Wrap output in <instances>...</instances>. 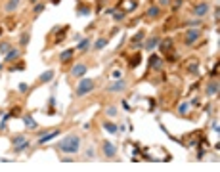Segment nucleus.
<instances>
[{"instance_id": "nucleus-47", "label": "nucleus", "mask_w": 220, "mask_h": 172, "mask_svg": "<svg viewBox=\"0 0 220 172\" xmlns=\"http://www.w3.org/2000/svg\"><path fill=\"white\" fill-rule=\"evenodd\" d=\"M0 34H2V27H0Z\"/></svg>"}, {"instance_id": "nucleus-29", "label": "nucleus", "mask_w": 220, "mask_h": 172, "mask_svg": "<svg viewBox=\"0 0 220 172\" xmlns=\"http://www.w3.org/2000/svg\"><path fill=\"white\" fill-rule=\"evenodd\" d=\"M140 61H142V56L138 54V56H134L132 59H130V67H136V65H140Z\"/></svg>"}, {"instance_id": "nucleus-26", "label": "nucleus", "mask_w": 220, "mask_h": 172, "mask_svg": "<svg viewBox=\"0 0 220 172\" xmlns=\"http://www.w3.org/2000/svg\"><path fill=\"white\" fill-rule=\"evenodd\" d=\"M88 44H90V38H82L79 44H77V50H81V52H82V50L88 48Z\"/></svg>"}, {"instance_id": "nucleus-23", "label": "nucleus", "mask_w": 220, "mask_h": 172, "mask_svg": "<svg viewBox=\"0 0 220 172\" xmlns=\"http://www.w3.org/2000/svg\"><path fill=\"white\" fill-rule=\"evenodd\" d=\"M146 16H147V17H157V16H159V6H151V8L147 10Z\"/></svg>"}, {"instance_id": "nucleus-37", "label": "nucleus", "mask_w": 220, "mask_h": 172, "mask_svg": "<svg viewBox=\"0 0 220 172\" xmlns=\"http://www.w3.org/2000/svg\"><path fill=\"white\" fill-rule=\"evenodd\" d=\"M211 128H212V130H215V132H218V120H212V124H211Z\"/></svg>"}, {"instance_id": "nucleus-25", "label": "nucleus", "mask_w": 220, "mask_h": 172, "mask_svg": "<svg viewBox=\"0 0 220 172\" xmlns=\"http://www.w3.org/2000/svg\"><path fill=\"white\" fill-rule=\"evenodd\" d=\"M189 107H191V105H189V103H186V102H184V103H180V105H178V113H180V115H188Z\"/></svg>"}, {"instance_id": "nucleus-14", "label": "nucleus", "mask_w": 220, "mask_h": 172, "mask_svg": "<svg viewBox=\"0 0 220 172\" xmlns=\"http://www.w3.org/2000/svg\"><path fill=\"white\" fill-rule=\"evenodd\" d=\"M19 54H21V52H19L17 48H12L10 52L4 56V61H13V59H17V57H19Z\"/></svg>"}, {"instance_id": "nucleus-7", "label": "nucleus", "mask_w": 220, "mask_h": 172, "mask_svg": "<svg viewBox=\"0 0 220 172\" xmlns=\"http://www.w3.org/2000/svg\"><path fill=\"white\" fill-rule=\"evenodd\" d=\"M71 75L73 77H84L86 75V65H84V63H77V65L71 69Z\"/></svg>"}, {"instance_id": "nucleus-32", "label": "nucleus", "mask_w": 220, "mask_h": 172, "mask_svg": "<svg viewBox=\"0 0 220 172\" xmlns=\"http://www.w3.org/2000/svg\"><path fill=\"white\" fill-rule=\"evenodd\" d=\"M10 117H12V115H10V113H6V115H4V117H2V123H0V130H4V128H6V120H8Z\"/></svg>"}, {"instance_id": "nucleus-40", "label": "nucleus", "mask_w": 220, "mask_h": 172, "mask_svg": "<svg viewBox=\"0 0 220 172\" xmlns=\"http://www.w3.org/2000/svg\"><path fill=\"white\" fill-rule=\"evenodd\" d=\"M113 78H121V71H119V69L113 71Z\"/></svg>"}, {"instance_id": "nucleus-30", "label": "nucleus", "mask_w": 220, "mask_h": 172, "mask_svg": "<svg viewBox=\"0 0 220 172\" xmlns=\"http://www.w3.org/2000/svg\"><path fill=\"white\" fill-rule=\"evenodd\" d=\"M113 19H115V21H123L124 19V12H113Z\"/></svg>"}, {"instance_id": "nucleus-13", "label": "nucleus", "mask_w": 220, "mask_h": 172, "mask_svg": "<svg viewBox=\"0 0 220 172\" xmlns=\"http://www.w3.org/2000/svg\"><path fill=\"white\" fill-rule=\"evenodd\" d=\"M159 42H161V40H159V37H151L150 40L146 42V44H142V48H146V50H153L155 46H159Z\"/></svg>"}, {"instance_id": "nucleus-21", "label": "nucleus", "mask_w": 220, "mask_h": 172, "mask_svg": "<svg viewBox=\"0 0 220 172\" xmlns=\"http://www.w3.org/2000/svg\"><path fill=\"white\" fill-rule=\"evenodd\" d=\"M103 130H107V132H111V134H115V132L119 130V126H115L113 123H103Z\"/></svg>"}, {"instance_id": "nucleus-5", "label": "nucleus", "mask_w": 220, "mask_h": 172, "mask_svg": "<svg viewBox=\"0 0 220 172\" xmlns=\"http://www.w3.org/2000/svg\"><path fill=\"white\" fill-rule=\"evenodd\" d=\"M103 153H105V157L113 159V157H115V153H117V147L113 145L111 142H103Z\"/></svg>"}, {"instance_id": "nucleus-39", "label": "nucleus", "mask_w": 220, "mask_h": 172, "mask_svg": "<svg viewBox=\"0 0 220 172\" xmlns=\"http://www.w3.org/2000/svg\"><path fill=\"white\" fill-rule=\"evenodd\" d=\"M216 73H218V63H215V69H212V73H211V75H212V77H216Z\"/></svg>"}, {"instance_id": "nucleus-36", "label": "nucleus", "mask_w": 220, "mask_h": 172, "mask_svg": "<svg viewBox=\"0 0 220 172\" xmlns=\"http://www.w3.org/2000/svg\"><path fill=\"white\" fill-rule=\"evenodd\" d=\"M42 10H44V4H37L34 6V13H40Z\"/></svg>"}, {"instance_id": "nucleus-18", "label": "nucleus", "mask_w": 220, "mask_h": 172, "mask_svg": "<svg viewBox=\"0 0 220 172\" xmlns=\"http://www.w3.org/2000/svg\"><path fill=\"white\" fill-rule=\"evenodd\" d=\"M71 57H73V50H65V52H61V56H60V61L61 63H67Z\"/></svg>"}, {"instance_id": "nucleus-35", "label": "nucleus", "mask_w": 220, "mask_h": 172, "mask_svg": "<svg viewBox=\"0 0 220 172\" xmlns=\"http://www.w3.org/2000/svg\"><path fill=\"white\" fill-rule=\"evenodd\" d=\"M107 115H109V117H115V115H117V109H115V107H107Z\"/></svg>"}, {"instance_id": "nucleus-41", "label": "nucleus", "mask_w": 220, "mask_h": 172, "mask_svg": "<svg viewBox=\"0 0 220 172\" xmlns=\"http://www.w3.org/2000/svg\"><path fill=\"white\" fill-rule=\"evenodd\" d=\"M189 105H193V107H197V105H201V102H199V99H197V98H195V99H193V102H191Z\"/></svg>"}, {"instance_id": "nucleus-19", "label": "nucleus", "mask_w": 220, "mask_h": 172, "mask_svg": "<svg viewBox=\"0 0 220 172\" xmlns=\"http://www.w3.org/2000/svg\"><path fill=\"white\" fill-rule=\"evenodd\" d=\"M29 37H31V31H23V34L19 37V44L21 46H27V44H29Z\"/></svg>"}, {"instance_id": "nucleus-6", "label": "nucleus", "mask_w": 220, "mask_h": 172, "mask_svg": "<svg viewBox=\"0 0 220 172\" xmlns=\"http://www.w3.org/2000/svg\"><path fill=\"white\" fill-rule=\"evenodd\" d=\"M60 136V130H52V132H46V134H42L40 138H38V143L42 145V143H46V142H50V140H54V138H58Z\"/></svg>"}, {"instance_id": "nucleus-42", "label": "nucleus", "mask_w": 220, "mask_h": 172, "mask_svg": "<svg viewBox=\"0 0 220 172\" xmlns=\"http://www.w3.org/2000/svg\"><path fill=\"white\" fill-rule=\"evenodd\" d=\"M155 105H157V103H155V99H150V109H151V111L155 109Z\"/></svg>"}, {"instance_id": "nucleus-33", "label": "nucleus", "mask_w": 220, "mask_h": 172, "mask_svg": "<svg viewBox=\"0 0 220 172\" xmlns=\"http://www.w3.org/2000/svg\"><path fill=\"white\" fill-rule=\"evenodd\" d=\"M86 159H94V149H92V147L86 149Z\"/></svg>"}, {"instance_id": "nucleus-38", "label": "nucleus", "mask_w": 220, "mask_h": 172, "mask_svg": "<svg viewBox=\"0 0 220 172\" xmlns=\"http://www.w3.org/2000/svg\"><path fill=\"white\" fill-rule=\"evenodd\" d=\"M123 109H124V111H132V107L126 103V102H123Z\"/></svg>"}, {"instance_id": "nucleus-16", "label": "nucleus", "mask_w": 220, "mask_h": 172, "mask_svg": "<svg viewBox=\"0 0 220 172\" xmlns=\"http://www.w3.org/2000/svg\"><path fill=\"white\" fill-rule=\"evenodd\" d=\"M138 6L136 0H123V12H130Z\"/></svg>"}, {"instance_id": "nucleus-11", "label": "nucleus", "mask_w": 220, "mask_h": 172, "mask_svg": "<svg viewBox=\"0 0 220 172\" xmlns=\"http://www.w3.org/2000/svg\"><path fill=\"white\" fill-rule=\"evenodd\" d=\"M218 94V81H211L209 86H207V96H216Z\"/></svg>"}, {"instance_id": "nucleus-34", "label": "nucleus", "mask_w": 220, "mask_h": 172, "mask_svg": "<svg viewBox=\"0 0 220 172\" xmlns=\"http://www.w3.org/2000/svg\"><path fill=\"white\" fill-rule=\"evenodd\" d=\"M48 105H50V113H54V105H56V98H54V96L50 98V102H48Z\"/></svg>"}, {"instance_id": "nucleus-46", "label": "nucleus", "mask_w": 220, "mask_h": 172, "mask_svg": "<svg viewBox=\"0 0 220 172\" xmlns=\"http://www.w3.org/2000/svg\"><path fill=\"white\" fill-rule=\"evenodd\" d=\"M2 67H4V65H2V63H0V71H2Z\"/></svg>"}, {"instance_id": "nucleus-2", "label": "nucleus", "mask_w": 220, "mask_h": 172, "mask_svg": "<svg viewBox=\"0 0 220 172\" xmlns=\"http://www.w3.org/2000/svg\"><path fill=\"white\" fill-rule=\"evenodd\" d=\"M92 88H94V81H92V78H81V82L77 84L75 94L79 98H82V96H86L88 92H92Z\"/></svg>"}, {"instance_id": "nucleus-43", "label": "nucleus", "mask_w": 220, "mask_h": 172, "mask_svg": "<svg viewBox=\"0 0 220 172\" xmlns=\"http://www.w3.org/2000/svg\"><path fill=\"white\" fill-rule=\"evenodd\" d=\"M159 4H161V6H168L170 0H159Z\"/></svg>"}, {"instance_id": "nucleus-4", "label": "nucleus", "mask_w": 220, "mask_h": 172, "mask_svg": "<svg viewBox=\"0 0 220 172\" xmlns=\"http://www.w3.org/2000/svg\"><path fill=\"white\" fill-rule=\"evenodd\" d=\"M13 145H16V153H21L23 149L29 147V140H27L25 136H16V138H13Z\"/></svg>"}, {"instance_id": "nucleus-44", "label": "nucleus", "mask_w": 220, "mask_h": 172, "mask_svg": "<svg viewBox=\"0 0 220 172\" xmlns=\"http://www.w3.org/2000/svg\"><path fill=\"white\" fill-rule=\"evenodd\" d=\"M19 90L21 92H27V84H19Z\"/></svg>"}, {"instance_id": "nucleus-20", "label": "nucleus", "mask_w": 220, "mask_h": 172, "mask_svg": "<svg viewBox=\"0 0 220 172\" xmlns=\"http://www.w3.org/2000/svg\"><path fill=\"white\" fill-rule=\"evenodd\" d=\"M19 2L21 0H8V2H6V12H13L19 6Z\"/></svg>"}, {"instance_id": "nucleus-24", "label": "nucleus", "mask_w": 220, "mask_h": 172, "mask_svg": "<svg viewBox=\"0 0 220 172\" xmlns=\"http://www.w3.org/2000/svg\"><path fill=\"white\" fill-rule=\"evenodd\" d=\"M159 44H161V50H163V52H168V50L170 48H172V40H163V42H159Z\"/></svg>"}, {"instance_id": "nucleus-3", "label": "nucleus", "mask_w": 220, "mask_h": 172, "mask_svg": "<svg viewBox=\"0 0 220 172\" xmlns=\"http://www.w3.org/2000/svg\"><path fill=\"white\" fill-rule=\"evenodd\" d=\"M199 37H201V31L199 29H188L186 33H184V42H186V46H191V44H195L197 40H199Z\"/></svg>"}, {"instance_id": "nucleus-10", "label": "nucleus", "mask_w": 220, "mask_h": 172, "mask_svg": "<svg viewBox=\"0 0 220 172\" xmlns=\"http://www.w3.org/2000/svg\"><path fill=\"white\" fill-rule=\"evenodd\" d=\"M144 37H146V33L144 31H138V34H134V37H132V46L134 48H142V40H144Z\"/></svg>"}, {"instance_id": "nucleus-28", "label": "nucleus", "mask_w": 220, "mask_h": 172, "mask_svg": "<svg viewBox=\"0 0 220 172\" xmlns=\"http://www.w3.org/2000/svg\"><path fill=\"white\" fill-rule=\"evenodd\" d=\"M10 50H12V44H8V42H4V44H0V54H8L10 52Z\"/></svg>"}, {"instance_id": "nucleus-12", "label": "nucleus", "mask_w": 220, "mask_h": 172, "mask_svg": "<svg viewBox=\"0 0 220 172\" xmlns=\"http://www.w3.org/2000/svg\"><path fill=\"white\" fill-rule=\"evenodd\" d=\"M150 67L151 69H161V57L157 54H151L150 56Z\"/></svg>"}, {"instance_id": "nucleus-1", "label": "nucleus", "mask_w": 220, "mask_h": 172, "mask_svg": "<svg viewBox=\"0 0 220 172\" xmlns=\"http://www.w3.org/2000/svg\"><path fill=\"white\" fill-rule=\"evenodd\" d=\"M79 145H81V138L77 134H69L67 138H63L60 142V151L61 153H77L79 151Z\"/></svg>"}, {"instance_id": "nucleus-9", "label": "nucleus", "mask_w": 220, "mask_h": 172, "mask_svg": "<svg viewBox=\"0 0 220 172\" xmlns=\"http://www.w3.org/2000/svg\"><path fill=\"white\" fill-rule=\"evenodd\" d=\"M126 88V82L124 81H117V82H113L107 86V92H123Z\"/></svg>"}, {"instance_id": "nucleus-22", "label": "nucleus", "mask_w": 220, "mask_h": 172, "mask_svg": "<svg viewBox=\"0 0 220 172\" xmlns=\"http://www.w3.org/2000/svg\"><path fill=\"white\" fill-rule=\"evenodd\" d=\"M105 46H107V38H98V40H96V44H94L96 50H103Z\"/></svg>"}, {"instance_id": "nucleus-15", "label": "nucleus", "mask_w": 220, "mask_h": 172, "mask_svg": "<svg viewBox=\"0 0 220 172\" xmlns=\"http://www.w3.org/2000/svg\"><path fill=\"white\" fill-rule=\"evenodd\" d=\"M23 123H25L27 128H31V130H34V128L38 126V124H37V120H34L31 115H25V117H23Z\"/></svg>"}, {"instance_id": "nucleus-27", "label": "nucleus", "mask_w": 220, "mask_h": 172, "mask_svg": "<svg viewBox=\"0 0 220 172\" xmlns=\"http://www.w3.org/2000/svg\"><path fill=\"white\" fill-rule=\"evenodd\" d=\"M188 71H189V73H193V75L199 73V65H197V61H191L189 65H188Z\"/></svg>"}, {"instance_id": "nucleus-17", "label": "nucleus", "mask_w": 220, "mask_h": 172, "mask_svg": "<svg viewBox=\"0 0 220 172\" xmlns=\"http://www.w3.org/2000/svg\"><path fill=\"white\" fill-rule=\"evenodd\" d=\"M52 78H54V71H52V69H48V71H44V73L38 77V81H40V82H50Z\"/></svg>"}, {"instance_id": "nucleus-8", "label": "nucleus", "mask_w": 220, "mask_h": 172, "mask_svg": "<svg viewBox=\"0 0 220 172\" xmlns=\"http://www.w3.org/2000/svg\"><path fill=\"white\" fill-rule=\"evenodd\" d=\"M207 10H209V4L207 2H201V4H197L195 8H193V16L195 17H201V16L207 13Z\"/></svg>"}, {"instance_id": "nucleus-45", "label": "nucleus", "mask_w": 220, "mask_h": 172, "mask_svg": "<svg viewBox=\"0 0 220 172\" xmlns=\"http://www.w3.org/2000/svg\"><path fill=\"white\" fill-rule=\"evenodd\" d=\"M52 4H60V0H52Z\"/></svg>"}, {"instance_id": "nucleus-31", "label": "nucleus", "mask_w": 220, "mask_h": 172, "mask_svg": "<svg viewBox=\"0 0 220 172\" xmlns=\"http://www.w3.org/2000/svg\"><path fill=\"white\" fill-rule=\"evenodd\" d=\"M77 16H90V10L84 8V6L82 8H77Z\"/></svg>"}]
</instances>
